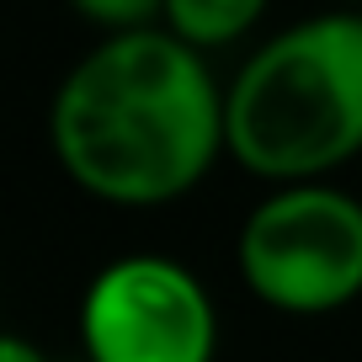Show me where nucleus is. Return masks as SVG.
Masks as SVG:
<instances>
[{"instance_id":"nucleus-1","label":"nucleus","mask_w":362,"mask_h":362,"mask_svg":"<svg viewBox=\"0 0 362 362\" xmlns=\"http://www.w3.org/2000/svg\"><path fill=\"white\" fill-rule=\"evenodd\" d=\"M54 155L80 192L117 208L176 203L224 149V90L170 27L107 33L54 96Z\"/></svg>"},{"instance_id":"nucleus-2","label":"nucleus","mask_w":362,"mask_h":362,"mask_svg":"<svg viewBox=\"0 0 362 362\" xmlns=\"http://www.w3.org/2000/svg\"><path fill=\"white\" fill-rule=\"evenodd\" d=\"M224 149L261 181H325L362 155V16L283 27L224 90Z\"/></svg>"},{"instance_id":"nucleus-3","label":"nucleus","mask_w":362,"mask_h":362,"mask_svg":"<svg viewBox=\"0 0 362 362\" xmlns=\"http://www.w3.org/2000/svg\"><path fill=\"white\" fill-rule=\"evenodd\" d=\"M245 288L283 315H330L362 293V197L288 181L245 214L235 240Z\"/></svg>"},{"instance_id":"nucleus-4","label":"nucleus","mask_w":362,"mask_h":362,"mask_svg":"<svg viewBox=\"0 0 362 362\" xmlns=\"http://www.w3.org/2000/svg\"><path fill=\"white\" fill-rule=\"evenodd\" d=\"M90 362H214L218 315L208 288L170 256H123L80 298Z\"/></svg>"},{"instance_id":"nucleus-5","label":"nucleus","mask_w":362,"mask_h":362,"mask_svg":"<svg viewBox=\"0 0 362 362\" xmlns=\"http://www.w3.org/2000/svg\"><path fill=\"white\" fill-rule=\"evenodd\" d=\"M267 11V0H165V22L176 37H187L192 48H229L250 33Z\"/></svg>"},{"instance_id":"nucleus-6","label":"nucleus","mask_w":362,"mask_h":362,"mask_svg":"<svg viewBox=\"0 0 362 362\" xmlns=\"http://www.w3.org/2000/svg\"><path fill=\"white\" fill-rule=\"evenodd\" d=\"M86 22L107 33H134V27H160L165 22V0H69Z\"/></svg>"},{"instance_id":"nucleus-7","label":"nucleus","mask_w":362,"mask_h":362,"mask_svg":"<svg viewBox=\"0 0 362 362\" xmlns=\"http://www.w3.org/2000/svg\"><path fill=\"white\" fill-rule=\"evenodd\" d=\"M0 362H48V357L33 346V341H22V336H6V341H0Z\"/></svg>"}]
</instances>
